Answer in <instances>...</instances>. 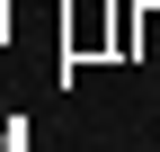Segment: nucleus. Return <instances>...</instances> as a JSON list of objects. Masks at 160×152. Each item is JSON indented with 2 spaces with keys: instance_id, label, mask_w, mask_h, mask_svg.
I'll list each match as a JSON object with an SVG mask.
<instances>
[{
  "instance_id": "1",
  "label": "nucleus",
  "mask_w": 160,
  "mask_h": 152,
  "mask_svg": "<svg viewBox=\"0 0 160 152\" xmlns=\"http://www.w3.org/2000/svg\"><path fill=\"white\" fill-rule=\"evenodd\" d=\"M133 54L160 63V9H133Z\"/></svg>"
},
{
  "instance_id": "2",
  "label": "nucleus",
  "mask_w": 160,
  "mask_h": 152,
  "mask_svg": "<svg viewBox=\"0 0 160 152\" xmlns=\"http://www.w3.org/2000/svg\"><path fill=\"white\" fill-rule=\"evenodd\" d=\"M0 45H9V0H0Z\"/></svg>"
}]
</instances>
